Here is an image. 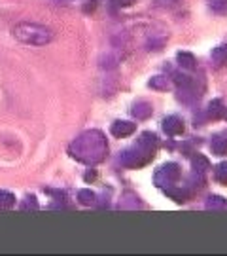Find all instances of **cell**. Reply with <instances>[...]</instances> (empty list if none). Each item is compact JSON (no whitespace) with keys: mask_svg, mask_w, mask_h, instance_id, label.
<instances>
[{"mask_svg":"<svg viewBox=\"0 0 227 256\" xmlns=\"http://www.w3.org/2000/svg\"><path fill=\"white\" fill-rule=\"evenodd\" d=\"M207 209H210V210L227 209V200L222 198V196H210L209 200H207Z\"/></svg>","mask_w":227,"mask_h":256,"instance_id":"14","label":"cell"},{"mask_svg":"<svg viewBox=\"0 0 227 256\" xmlns=\"http://www.w3.org/2000/svg\"><path fill=\"white\" fill-rule=\"evenodd\" d=\"M21 209H23V210H28V209L36 210V209H38L36 198H32V196H30V198H27V202H25L23 205H21Z\"/></svg>","mask_w":227,"mask_h":256,"instance_id":"22","label":"cell"},{"mask_svg":"<svg viewBox=\"0 0 227 256\" xmlns=\"http://www.w3.org/2000/svg\"><path fill=\"white\" fill-rule=\"evenodd\" d=\"M210 8L218 14H226L227 12V0H210Z\"/></svg>","mask_w":227,"mask_h":256,"instance_id":"21","label":"cell"},{"mask_svg":"<svg viewBox=\"0 0 227 256\" xmlns=\"http://www.w3.org/2000/svg\"><path fill=\"white\" fill-rule=\"evenodd\" d=\"M135 131H136V124H133V122H125V120H118V122H114V124H112V128H110V133L118 138L129 137V135H133Z\"/></svg>","mask_w":227,"mask_h":256,"instance_id":"5","label":"cell"},{"mask_svg":"<svg viewBox=\"0 0 227 256\" xmlns=\"http://www.w3.org/2000/svg\"><path fill=\"white\" fill-rule=\"evenodd\" d=\"M154 154H155V150L146 148L144 144L136 142L135 146L129 148V150H125V152L121 154V164L125 165V167H131V169H138V167L146 165L148 162H152V160H154Z\"/></svg>","mask_w":227,"mask_h":256,"instance_id":"3","label":"cell"},{"mask_svg":"<svg viewBox=\"0 0 227 256\" xmlns=\"http://www.w3.org/2000/svg\"><path fill=\"white\" fill-rule=\"evenodd\" d=\"M210 150L216 156H227V133H218L210 140Z\"/></svg>","mask_w":227,"mask_h":256,"instance_id":"7","label":"cell"},{"mask_svg":"<svg viewBox=\"0 0 227 256\" xmlns=\"http://www.w3.org/2000/svg\"><path fill=\"white\" fill-rule=\"evenodd\" d=\"M133 116H135L136 120H146V118H150L152 116V112H154V108H152V104L150 102H146V101H140V102H136L135 106H133Z\"/></svg>","mask_w":227,"mask_h":256,"instance_id":"9","label":"cell"},{"mask_svg":"<svg viewBox=\"0 0 227 256\" xmlns=\"http://www.w3.org/2000/svg\"><path fill=\"white\" fill-rule=\"evenodd\" d=\"M210 57H212V63L216 64V66H224V64H227V44H222V46L214 48L212 54H210Z\"/></svg>","mask_w":227,"mask_h":256,"instance_id":"12","label":"cell"},{"mask_svg":"<svg viewBox=\"0 0 227 256\" xmlns=\"http://www.w3.org/2000/svg\"><path fill=\"white\" fill-rule=\"evenodd\" d=\"M138 142H140V144H144L146 148H152V150H157V146H159V140H157V135H154V133H150V131H146V133H142V135H140V138H138Z\"/></svg>","mask_w":227,"mask_h":256,"instance_id":"15","label":"cell"},{"mask_svg":"<svg viewBox=\"0 0 227 256\" xmlns=\"http://www.w3.org/2000/svg\"><path fill=\"white\" fill-rule=\"evenodd\" d=\"M207 114H209V118H212V120H222L227 114V108L224 106V102L220 101V99H214V101L209 102Z\"/></svg>","mask_w":227,"mask_h":256,"instance_id":"8","label":"cell"},{"mask_svg":"<svg viewBox=\"0 0 227 256\" xmlns=\"http://www.w3.org/2000/svg\"><path fill=\"white\" fill-rule=\"evenodd\" d=\"M163 190H165V194H167L171 200H174L176 203H186L188 198H190L188 190H182V188H176V186H169V188H163Z\"/></svg>","mask_w":227,"mask_h":256,"instance_id":"11","label":"cell"},{"mask_svg":"<svg viewBox=\"0 0 227 256\" xmlns=\"http://www.w3.org/2000/svg\"><path fill=\"white\" fill-rule=\"evenodd\" d=\"M133 2H135V0H114V4H116L118 8H129V6H133Z\"/></svg>","mask_w":227,"mask_h":256,"instance_id":"23","label":"cell"},{"mask_svg":"<svg viewBox=\"0 0 227 256\" xmlns=\"http://www.w3.org/2000/svg\"><path fill=\"white\" fill-rule=\"evenodd\" d=\"M106 140L102 137L100 131H89V133H83L80 138H76L70 146V154L72 158L85 162V164H99L104 160L106 156Z\"/></svg>","mask_w":227,"mask_h":256,"instance_id":"1","label":"cell"},{"mask_svg":"<svg viewBox=\"0 0 227 256\" xmlns=\"http://www.w3.org/2000/svg\"><path fill=\"white\" fill-rule=\"evenodd\" d=\"M150 88L159 90V92H165V90L169 88V82H167V78H165V76H154V78L150 80Z\"/></svg>","mask_w":227,"mask_h":256,"instance_id":"19","label":"cell"},{"mask_svg":"<svg viewBox=\"0 0 227 256\" xmlns=\"http://www.w3.org/2000/svg\"><path fill=\"white\" fill-rule=\"evenodd\" d=\"M83 178H85L87 182H91V180H95V178H97V173H95V171H87V173L83 174Z\"/></svg>","mask_w":227,"mask_h":256,"instance_id":"24","label":"cell"},{"mask_svg":"<svg viewBox=\"0 0 227 256\" xmlns=\"http://www.w3.org/2000/svg\"><path fill=\"white\" fill-rule=\"evenodd\" d=\"M13 36L17 38L23 44H30V46H45L53 40V32L44 25L38 23H19L13 27Z\"/></svg>","mask_w":227,"mask_h":256,"instance_id":"2","label":"cell"},{"mask_svg":"<svg viewBox=\"0 0 227 256\" xmlns=\"http://www.w3.org/2000/svg\"><path fill=\"white\" fill-rule=\"evenodd\" d=\"M191 167H193V171L195 173H207L210 169V162H209V158L207 156H201V154H197L193 160H191Z\"/></svg>","mask_w":227,"mask_h":256,"instance_id":"13","label":"cell"},{"mask_svg":"<svg viewBox=\"0 0 227 256\" xmlns=\"http://www.w3.org/2000/svg\"><path fill=\"white\" fill-rule=\"evenodd\" d=\"M178 180H180V165L174 164V162H169V164L161 165L154 176L155 186H159V188L174 186Z\"/></svg>","mask_w":227,"mask_h":256,"instance_id":"4","label":"cell"},{"mask_svg":"<svg viewBox=\"0 0 227 256\" xmlns=\"http://www.w3.org/2000/svg\"><path fill=\"white\" fill-rule=\"evenodd\" d=\"M15 205V196L6 190H0V209H11Z\"/></svg>","mask_w":227,"mask_h":256,"instance_id":"16","label":"cell"},{"mask_svg":"<svg viewBox=\"0 0 227 256\" xmlns=\"http://www.w3.org/2000/svg\"><path fill=\"white\" fill-rule=\"evenodd\" d=\"M174 82L178 84L180 88H190V86H193V80H191L190 76H186V74H180V72L174 74Z\"/></svg>","mask_w":227,"mask_h":256,"instance_id":"20","label":"cell"},{"mask_svg":"<svg viewBox=\"0 0 227 256\" xmlns=\"http://www.w3.org/2000/svg\"><path fill=\"white\" fill-rule=\"evenodd\" d=\"M163 131L171 137H176V135H182L184 133V122L178 116H169V118L163 120Z\"/></svg>","mask_w":227,"mask_h":256,"instance_id":"6","label":"cell"},{"mask_svg":"<svg viewBox=\"0 0 227 256\" xmlns=\"http://www.w3.org/2000/svg\"><path fill=\"white\" fill-rule=\"evenodd\" d=\"M214 178L220 184H226L227 186V162H222V164H218L214 167Z\"/></svg>","mask_w":227,"mask_h":256,"instance_id":"17","label":"cell"},{"mask_svg":"<svg viewBox=\"0 0 227 256\" xmlns=\"http://www.w3.org/2000/svg\"><path fill=\"white\" fill-rule=\"evenodd\" d=\"M176 61H178V64H180L182 68H186V70H193V68L197 66V61H195L193 54H190V52H178V54H176Z\"/></svg>","mask_w":227,"mask_h":256,"instance_id":"10","label":"cell"},{"mask_svg":"<svg viewBox=\"0 0 227 256\" xmlns=\"http://www.w3.org/2000/svg\"><path fill=\"white\" fill-rule=\"evenodd\" d=\"M97 200V196L95 192H91V190H80L78 192V202L82 203V205H93Z\"/></svg>","mask_w":227,"mask_h":256,"instance_id":"18","label":"cell"}]
</instances>
